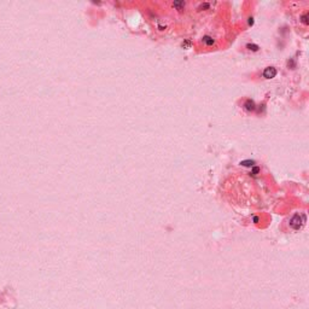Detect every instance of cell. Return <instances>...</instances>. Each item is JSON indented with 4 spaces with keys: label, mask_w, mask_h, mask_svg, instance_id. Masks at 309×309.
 <instances>
[{
    "label": "cell",
    "mask_w": 309,
    "mask_h": 309,
    "mask_svg": "<svg viewBox=\"0 0 309 309\" xmlns=\"http://www.w3.org/2000/svg\"><path fill=\"white\" fill-rule=\"evenodd\" d=\"M304 222H306V216H304L303 214H298L297 213L290 219V226L293 228V230L298 231V230H301V228L303 227Z\"/></svg>",
    "instance_id": "1"
},
{
    "label": "cell",
    "mask_w": 309,
    "mask_h": 309,
    "mask_svg": "<svg viewBox=\"0 0 309 309\" xmlns=\"http://www.w3.org/2000/svg\"><path fill=\"white\" fill-rule=\"evenodd\" d=\"M263 76L266 79H273L276 76V69L274 66H267V68L263 70Z\"/></svg>",
    "instance_id": "2"
},
{
    "label": "cell",
    "mask_w": 309,
    "mask_h": 309,
    "mask_svg": "<svg viewBox=\"0 0 309 309\" xmlns=\"http://www.w3.org/2000/svg\"><path fill=\"white\" fill-rule=\"evenodd\" d=\"M244 109L248 110V111H254V110L256 109L254 100H251V99H248V100H245V103H244Z\"/></svg>",
    "instance_id": "3"
},
{
    "label": "cell",
    "mask_w": 309,
    "mask_h": 309,
    "mask_svg": "<svg viewBox=\"0 0 309 309\" xmlns=\"http://www.w3.org/2000/svg\"><path fill=\"white\" fill-rule=\"evenodd\" d=\"M241 165H244V167H254L255 165V161H252V159H245V161H241L240 162Z\"/></svg>",
    "instance_id": "4"
},
{
    "label": "cell",
    "mask_w": 309,
    "mask_h": 309,
    "mask_svg": "<svg viewBox=\"0 0 309 309\" xmlns=\"http://www.w3.org/2000/svg\"><path fill=\"white\" fill-rule=\"evenodd\" d=\"M203 41H204L207 45H213L214 44V40L210 38V36H204V38H203Z\"/></svg>",
    "instance_id": "5"
},
{
    "label": "cell",
    "mask_w": 309,
    "mask_h": 309,
    "mask_svg": "<svg viewBox=\"0 0 309 309\" xmlns=\"http://www.w3.org/2000/svg\"><path fill=\"white\" fill-rule=\"evenodd\" d=\"M246 47H248L249 50H251V51H258V48H260V47L257 46V45H255V44H248L246 45Z\"/></svg>",
    "instance_id": "6"
},
{
    "label": "cell",
    "mask_w": 309,
    "mask_h": 309,
    "mask_svg": "<svg viewBox=\"0 0 309 309\" xmlns=\"http://www.w3.org/2000/svg\"><path fill=\"white\" fill-rule=\"evenodd\" d=\"M173 5H174L175 7H183V6H185V3H183V1H175Z\"/></svg>",
    "instance_id": "7"
},
{
    "label": "cell",
    "mask_w": 309,
    "mask_h": 309,
    "mask_svg": "<svg viewBox=\"0 0 309 309\" xmlns=\"http://www.w3.org/2000/svg\"><path fill=\"white\" fill-rule=\"evenodd\" d=\"M260 172V168L258 167H252V169H251V174L252 175H257V173Z\"/></svg>",
    "instance_id": "8"
},
{
    "label": "cell",
    "mask_w": 309,
    "mask_h": 309,
    "mask_svg": "<svg viewBox=\"0 0 309 309\" xmlns=\"http://www.w3.org/2000/svg\"><path fill=\"white\" fill-rule=\"evenodd\" d=\"M301 18H302L301 21L304 23V24H308V19H307V18H308V15H307V14H306V15H303V16L301 17Z\"/></svg>",
    "instance_id": "9"
},
{
    "label": "cell",
    "mask_w": 309,
    "mask_h": 309,
    "mask_svg": "<svg viewBox=\"0 0 309 309\" xmlns=\"http://www.w3.org/2000/svg\"><path fill=\"white\" fill-rule=\"evenodd\" d=\"M249 24L250 25L254 24V18H252V17H250V18H249Z\"/></svg>",
    "instance_id": "10"
}]
</instances>
